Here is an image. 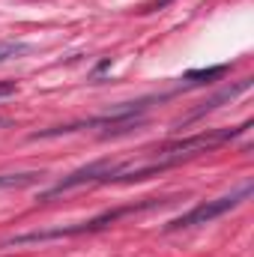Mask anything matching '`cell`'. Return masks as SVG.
<instances>
[{
    "label": "cell",
    "mask_w": 254,
    "mask_h": 257,
    "mask_svg": "<svg viewBox=\"0 0 254 257\" xmlns=\"http://www.w3.org/2000/svg\"><path fill=\"white\" fill-rule=\"evenodd\" d=\"M162 200H144V203H129V206H117V209H108L90 221H78V224H63V227H51V230H30V233H18L12 239H6L3 245H27V242H48V239H60V236H78V233H96L108 224H114L117 218H123L129 212H144V209H153L159 206Z\"/></svg>",
    "instance_id": "cell-1"
},
{
    "label": "cell",
    "mask_w": 254,
    "mask_h": 257,
    "mask_svg": "<svg viewBox=\"0 0 254 257\" xmlns=\"http://www.w3.org/2000/svg\"><path fill=\"white\" fill-rule=\"evenodd\" d=\"M248 197H251V183H242L236 192L224 194V197H215V200H206V203H197L191 212L174 218V221H168L165 230H186V227H197V224H209V221L221 218L224 212L236 209V206H239L242 200H248Z\"/></svg>",
    "instance_id": "cell-2"
},
{
    "label": "cell",
    "mask_w": 254,
    "mask_h": 257,
    "mask_svg": "<svg viewBox=\"0 0 254 257\" xmlns=\"http://www.w3.org/2000/svg\"><path fill=\"white\" fill-rule=\"evenodd\" d=\"M114 165H117V162L102 159V162H93V165H87V168H78V171H72L69 177H63L54 189H48V192L42 194V200H48V197H54V194H63V192H69V189H78V186H84V183H108L111 174H114Z\"/></svg>",
    "instance_id": "cell-3"
},
{
    "label": "cell",
    "mask_w": 254,
    "mask_h": 257,
    "mask_svg": "<svg viewBox=\"0 0 254 257\" xmlns=\"http://www.w3.org/2000/svg\"><path fill=\"white\" fill-rule=\"evenodd\" d=\"M248 87H251V78H242V81H239V84H236V87H224V90H221V93H218V96H212V99H209V102H206V105H203V108H197V111H194V114H191V117H203V114H206V111H212V108H218V105H221V102H230V99H233V96H239V93H245V90H248Z\"/></svg>",
    "instance_id": "cell-4"
},
{
    "label": "cell",
    "mask_w": 254,
    "mask_h": 257,
    "mask_svg": "<svg viewBox=\"0 0 254 257\" xmlns=\"http://www.w3.org/2000/svg\"><path fill=\"white\" fill-rule=\"evenodd\" d=\"M42 174L36 171H27V174H0V192H9V189H24V186H33Z\"/></svg>",
    "instance_id": "cell-5"
},
{
    "label": "cell",
    "mask_w": 254,
    "mask_h": 257,
    "mask_svg": "<svg viewBox=\"0 0 254 257\" xmlns=\"http://www.w3.org/2000/svg\"><path fill=\"white\" fill-rule=\"evenodd\" d=\"M224 72H227L224 66H215V69H206V72H189L186 81H189V84H209L212 78H221Z\"/></svg>",
    "instance_id": "cell-6"
},
{
    "label": "cell",
    "mask_w": 254,
    "mask_h": 257,
    "mask_svg": "<svg viewBox=\"0 0 254 257\" xmlns=\"http://www.w3.org/2000/svg\"><path fill=\"white\" fill-rule=\"evenodd\" d=\"M30 45L24 42H0V63H6L9 57H18V54H27Z\"/></svg>",
    "instance_id": "cell-7"
},
{
    "label": "cell",
    "mask_w": 254,
    "mask_h": 257,
    "mask_svg": "<svg viewBox=\"0 0 254 257\" xmlns=\"http://www.w3.org/2000/svg\"><path fill=\"white\" fill-rule=\"evenodd\" d=\"M15 93V84L12 81H0V99H6V96H12Z\"/></svg>",
    "instance_id": "cell-8"
},
{
    "label": "cell",
    "mask_w": 254,
    "mask_h": 257,
    "mask_svg": "<svg viewBox=\"0 0 254 257\" xmlns=\"http://www.w3.org/2000/svg\"><path fill=\"white\" fill-rule=\"evenodd\" d=\"M168 3H171V0H156V3H153V6H150V9H147V12H153V9H165V6H168Z\"/></svg>",
    "instance_id": "cell-9"
},
{
    "label": "cell",
    "mask_w": 254,
    "mask_h": 257,
    "mask_svg": "<svg viewBox=\"0 0 254 257\" xmlns=\"http://www.w3.org/2000/svg\"><path fill=\"white\" fill-rule=\"evenodd\" d=\"M0 123H3V120H0Z\"/></svg>",
    "instance_id": "cell-10"
}]
</instances>
